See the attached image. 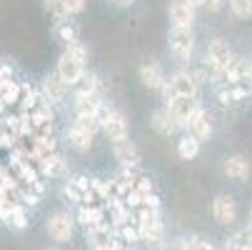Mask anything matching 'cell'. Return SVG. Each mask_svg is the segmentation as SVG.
I'll list each match as a JSON object with an SVG mask.
<instances>
[{"mask_svg":"<svg viewBox=\"0 0 252 250\" xmlns=\"http://www.w3.org/2000/svg\"><path fill=\"white\" fill-rule=\"evenodd\" d=\"M97 120H100V130L110 138L113 143H120V140L127 138V120H125V115L120 110L102 105L100 113H97Z\"/></svg>","mask_w":252,"mask_h":250,"instance_id":"5b68a950","label":"cell"},{"mask_svg":"<svg viewBox=\"0 0 252 250\" xmlns=\"http://www.w3.org/2000/svg\"><path fill=\"white\" fill-rule=\"evenodd\" d=\"M95 250H120V243H110V245H102V248H95Z\"/></svg>","mask_w":252,"mask_h":250,"instance_id":"e575fe53","label":"cell"},{"mask_svg":"<svg viewBox=\"0 0 252 250\" xmlns=\"http://www.w3.org/2000/svg\"><path fill=\"white\" fill-rule=\"evenodd\" d=\"M140 80H142V85L150 88V90H160L162 83L167 80V78H165V68H162L158 60L142 63V65H140Z\"/></svg>","mask_w":252,"mask_h":250,"instance_id":"7c38bea8","label":"cell"},{"mask_svg":"<svg viewBox=\"0 0 252 250\" xmlns=\"http://www.w3.org/2000/svg\"><path fill=\"white\" fill-rule=\"evenodd\" d=\"M222 170H225V175L230 178V180L242 183V180H247V178H250V160H245L242 155H230L225 160Z\"/></svg>","mask_w":252,"mask_h":250,"instance_id":"e0dca14e","label":"cell"},{"mask_svg":"<svg viewBox=\"0 0 252 250\" xmlns=\"http://www.w3.org/2000/svg\"><path fill=\"white\" fill-rule=\"evenodd\" d=\"M45 8L55 15V20H58V23H63V20H65V10H63V3H60V0H45Z\"/></svg>","mask_w":252,"mask_h":250,"instance_id":"d6a6232c","label":"cell"},{"mask_svg":"<svg viewBox=\"0 0 252 250\" xmlns=\"http://www.w3.org/2000/svg\"><path fill=\"white\" fill-rule=\"evenodd\" d=\"M85 63H88V48L80 40H75V43L65 45V53L58 60V70H55V73H58V78L67 88H73L85 75Z\"/></svg>","mask_w":252,"mask_h":250,"instance_id":"6da1fadb","label":"cell"},{"mask_svg":"<svg viewBox=\"0 0 252 250\" xmlns=\"http://www.w3.org/2000/svg\"><path fill=\"white\" fill-rule=\"evenodd\" d=\"M188 3H190L192 8H200V5H205V0H188Z\"/></svg>","mask_w":252,"mask_h":250,"instance_id":"8d00e7d4","label":"cell"},{"mask_svg":"<svg viewBox=\"0 0 252 250\" xmlns=\"http://www.w3.org/2000/svg\"><path fill=\"white\" fill-rule=\"evenodd\" d=\"M167 45H170V53L177 60H190V55L195 50V33H192V28H170Z\"/></svg>","mask_w":252,"mask_h":250,"instance_id":"8992f818","label":"cell"},{"mask_svg":"<svg viewBox=\"0 0 252 250\" xmlns=\"http://www.w3.org/2000/svg\"><path fill=\"white\" fill-rule=\"evenodd\" d=\"M165 235V225L160 220V213L150 210V208H140V215H137V240H145V243H160Z\"/></svg>","mask_w":252,"mask_h":250,"instance_id":"7a4b0ae2","label":"cell"},{"mask_svg":"<svg viewBox=\"0 0 252 250\" xmlns=\"http://www.w3.org/2000/svg\"><path fill=\"white\" fill-rule=\"evenodd\" d=\"M188 130H190V135L197 140V143H202V140H207L210 135H212V123H210V115H207V110L205 108H195V113L190 115V120H188V125H185Z\"/></svg>","mask_w":252,"mask_h":250,"instance_id":"8fae6325","label":"cell"},{"mask_svg":"<svg viewBox=\"0 0 252 250\" xmlns=\"http://www.w3.org/2000/svg\"><path fill=\"white\" fill-rule=\"evenodd\" d=\"M65 95H67V85L58 78V73H50V75L43 80V100L50 105V103L65 100Z\"/></svg>","mask_w":252,"mask_h":250,"instance_id":"2e32d148","label":"cell"},{"mask_svg":"<svg viewBox=\"0 0 252 250\" xmlns=\"http://www.w3.org/2000/svg\"><path fill=\"white\" fill-rule=\"evenodd\" d=\"M58 35L65 40V45H70V43H75L78 40V30L70 25L67 20H63V23H58Z\"/></svg>","mask_w":252,"mask_h":250,"instance_id":"f546056e","label":"cell"},{"mask_svg":"<svg viewBox=\"0 0 252 250\" xmlns=\"http://www.w3.org/2000/svg\"><path fill=\"white\" fill-rule=\"evenodd\" d=\"M67 143H70V148L78 150V153H88L93 148V135L80 130V128H70L67 130Z\"/></svg>","mask_w":252,"mask_h":250,"instance_id":"603a6c76","label":"cell"},{"mask_svg":"<svg viewBox=\"0 0 252 250\" xmlns=\"http://www.w3.org/2000/svg\"><path fill=\"white\" fill-rule=\"evenodd\" d=\"M48 235L55 243H67L70 235H73V218L67 213H55V215L48 218Z\"/></svg>","mask_w":252,"mask_h":250,"instance_id":"9c48e42d","label":"cell"},{"mask_svg":"<svg viewBox=\"0 0 252 250\" xmlns=\"http://www.w3.org/2000/svg\"><path fill=\"white\" fill-rule=\"evenodd\" d=\"M38 168H40V175H45V178H58V175H65L67 163H65V158H63L60 153H50V155H45V158L38 160Z\"/></svg>","mask_w":252,"mask_h":250,"instance_id":"ac0fdd59","label":"cell"},{"mask_svg":"<svg viewBox=\"0 0 252 250\" xmlns=\"http://www.w3.org/2000/svg\"><path fill=\"white\" fill-rule=\"evenodd\" d=\"M63 3V10H65V18L70 15H78L85 10V0H60Z\"/></svg>","mask_w":252,"mask_h":250,"instance_id":"4dcf8cb0","label":"cell"},{"mask_svg":"<svg viewBox=\"0 0 252 250\" xmlns=\"http://www.w3.org/2000/svg\"><path fill=\"white\" fill-rule=\"evenodd\" d=\"M88 235H90V243H93L95 248H102V245L115 243V230H113L110 223H102V225L88 228Z\"/></svg>","mask_w":252,"mask_h":250,"instance_id":"7402d4cb","label":"cell"},{"mask_svg":"<svg viewBox=\"0 0 252 250\" xmlns=\"http://www.w3.org/2000/svg\"><path fill=\"white\" fill-rule=\"evenodd\" d=\"M230 10L235 18H250L252 15V0H230Z\"/></svg>","mask_w":252,"mask_h":250,"instance_id":"83f0119b","label":"cell"},{"mask_svg":"<svg viewBox=\"0 0 252 250\" xmlns=\"http://www.w3.org/2000/svg\"><path fill=\"white\" fill-rule=\"evenodd\" d=\"M63 195H65L67 200H73V203H83V190H80V188H75L70 180L63 185Z\"/></svg>","mask_w":252,"mask_h":250,"instance_id":"1f68e13d","label":"cell"},{"mask_svg":"<svg viewBox=\"0 0 252 250\" xmlns=\"http://www.w3.org/2000/svg\"><path fill=\"white\" fill-rule=\"evenodd\" d=\"M73 90H75V98H83V95H97V93H100V78H97L95 73H85V75L73 85Z\"/></svg>","mask_w":252,"mask_h":250,"instance_id":"cb8c5ba5","label":"cell"},{"mask_svg":"<svg viewBox=\"0 0 252 250\" xmlns=\"http://www.w3.org/2000/svg\"><path fill=\"white\" fill-rule=\"evenodd\" d=\"M232 60V50L230 45L222 40V38H212L210 45H207V53H205V75L210 73L212 78H220L222 68Z\"/></svg>","mask_w":252,"mask_h":250,"instance_id":"3957f363","label":"cell"},{"mask_svg":"<svg viewBox=\"0 0 252 250\" xmlns=\"http://www.w3.org/2000/svg\"><path fill=\"white\" fill-rule=\"evenodd\" d=\"M167 15H170L172 28H192L195 23V8L188 0H172L167 8Z\"/></svg>","mask_w":252,"mask_h":250,"instance_id":"30bf717a","label":"cell"},{"mask_svg":"<svg viewBox=\"0 0 252 250\" xmlns=\"http://www.w3.org/2000/svg\"><path fill=\"white\" fill-rule=\"evenodd\" d=\"M250 228H252V218H250Z\"/></svg>","mask_w":252,"mask_h":250,"instance_id":"f35d334b","label":"cell"},{"mask_svg":"<svg viewBox=\"0 0 252 250\" xmlns=\"http://www.w3.org/2000/svg\"><path fill=\"white\" fill-rule=\"evenodd\" d=\"M78 218H80V223L85 225V228H93V225H102L105 223V210L102 208H97L95 203H90V205H80V210H78Z\"/></svg>","mask_w":252,"mask_h":250,"instance_id":"44dd1931","label":"cell"},{"mask_svg":"<svg viewBox=\"0 0 252 250\" xmlns=\"http://www.w3.org/2000/svg\"><path fill=\"white\" fill-rule=\"evenodd\" d=\"M177 250H215V245L207 243V240H202V238H188V240L180 243Z\"/></svg>","mask_w":252,"mask_h":250,"instance_id":"f1b7e54d","label":"cell"},{"mask_svg":"<svg viewBox=\"0 0 252 250\" xmlns=\"http://www.w3.org/2000/svg\"><path fill=\"white\" fill-rule=\"evenodd\" d=\"M0 218H3L5 225L15 228V230H25L28 228V213L20 203H3L0 208Z\"/></svg>","mask_w":252,"mask_h":250,"instance_id":"5bb4252c","label":"cell"},{"mask_svg":"<svg viewBox=\"0 0 252 250\" xmlns=\"http://www.w3.org/2000/svg\"><path fill=\"white\" fill-rule=\"evenodd\" d=\"M225 250H252V228H240L225 243Z\"/></svg>","mask_w":252,"mask_h":250,"instance_id":"d4e9b609","label":"cell"},{"mask_svg":"<svg viewBox=\"0 0 252 250\" xmlns=\"http://www.w3.org/2000/svg\"><path fill=\"white\" fill-rule=\"evenodd\" d=\"M102 98L100 93L97 95H83V98H75V115H93L97 118L100 108H102Z\"/></svg>","mask_w":252,"mask_h":250,"instance_id":"d6986e66","label":"cell"},{"mask_svg":"<svg viewBox=\"0 0 252 250\" xmlns=\"http://www.w3.org/2000/svg\"><path fill=\"white\" fill-rule=\"evenodd\" d=\"M113 3H115V5H123V8H125V5H132L135 0H113Z\"/></svg>","mask_w":252,"mask_h":250,"instance_id":"d590c367","label":"cell"},{"mask_svg":"<svg viewBox=\"0 0 252 250\" xmlns=\"http://www.w3.org/2000/svg\"><path fill=\"white\" fill-rule=\"evenodd\" d=\"M212 218L218 220L220 225H230V223H235V218H237L235 198L227 195V193L215 195V200H212Z\"/></svg>","mask_w":252,"mask_h":250,"instance_id":"ba28073f","label":"cell"},{"mask_svg":"<svg viewBox=\"0 0 252 250\" xmlns=\"http://www.w3.org/2000/svg\"><path fill=\"white\" fill-rule=\"evenodd\" d=\"M197 153H200V143L192 135H185L177 140V155L183 160H192V158H197Z\"/></svg>","mask_w":252,"mask_h":250,"instance_id":"484cf974","label":"cell"},{"mask_svg":"<svg viewBox=\"0 0 252 250\" xmlns=\"http://www.w3.org/2000/svg\"><path fill=\"white\" fill-rule=\"evenodd\" d=\"M222 5H225V0H205V8H207L210 13H220Z\"/></svg>","mask_w":252,"mask_h":250,"instance_id":"836d02e7","label":"cell"},{"mask_svg":"<svg viewBox=\"0 0 252 250\" xmlns=\"http://www.w3.org/2000/svg\"><path fill=\"white\" fill-rule=\"evenodd\" d=\"M220 78H225V80L230 83V88H232V85H237V83L252 80V78H250V63H247L245 58H232V60L222 68Z\"/></svg>","mask_w":252,"mask_h":250,"instance_id":"4fadbf2b","label":"cell"},{"mask_svg":"<svg viewBox=\"0 0 252 250\" xmlns=\"http://www.w3.org/2000/svg\"><path fill=\"white\" fill-rule=\"evenodd\" d=\"M250 78H252V63H250Z\"/></svg>","mask_w":252,"mask_h":250,"instance_id":"74e56055","label":"cell"},{"mask_svg":"<svg viewBox=\"0 0 252 250\" xmlns=\"http://www.w3.org/2000/svg\"><path fill=\"white\" fill-rule=\"evenodd\" d=\"M150 125H153V130L160 133V135H172V133L177 130V125H175V120L170 118L167 108H158V110L150 115Z\"/></svg>","mask_w":252,"mask_h":250,"instance_id":"ffe728a7","label":"cell"},{"mask_svg":"<svg viewBox=\"0 0 252 250\" xmlns=\"http://www.w3.org/2000/svg\"><path fill=\"white\" fill-rule=\"evenodd\" d=\"M113 153H115V160L120 165H125V168L140 165V150H137V145H135L130 138H125L120 143H113Z\"/></svg>","mask_w":252,"mask_h":250,"instance_id":"9a60e30c","label":"cell"},{"mask_svg":"<svg viewBox=\"0 0 252 250\" xmlns=\"http://www.w3.org/2000/svg\"><path fill=\"white\" fill-rule=\"evenodd\" d=\"M73 128H80V130H85V133H90V135L95 138V133L100 130V120L93 118V115H75Z\"/></svg>","mask_w":252,"mask_h":250,"instance_id":"4316f807","label":"cell"},{"mask_svg":"<svg viewBox=\"0 0 252 250\" xmlns=\"http://www.w3.org/2000/svg\"><path fill=\"white\" fill-rule=\"evenodd\" d=\"M165 108H167V113H170V118L175 120L177 128H185L190 115L197 108V103H195V98H172V100H167Z\"/></svg>","mask_w":252,"mask_h":250,"instance_id":"52a82bcc","label":"cell"},{"mask_svg":"<svg viewBox=\"0 0 252 250\" xmlns=\"http://www.w3.org/2000/svg\"><path fill=\"white\" fill-rule=\"evenodd\" d=\"M162 98L165 100H172V98H195L197 93V80L192 73H185V70H180V73L170 75L165 83H162Z\"/></svg>","mask_w":252,"mask_h":250,"instance_id":"277c9868","label":"cell"}]
</instances>
